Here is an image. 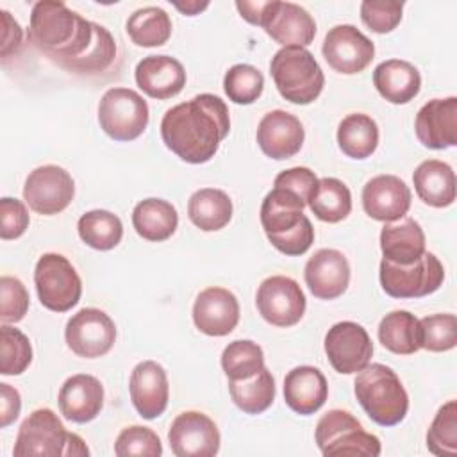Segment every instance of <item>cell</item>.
Segmentation results:
<instances>
[{"mask_svg":"<svg viewBox=\"0 0 457 457\" xmlns=\"http://www.w3.org/2000/svg\"><path fill=\"white\" fill-rule=\"evenodd\" d=\"M77 230L80 239L100 252L112 250L120 245L123 237V225L121 220L104 209L87 211L79 218Z\"/></svg>","mask_w":457,"mask_h":457,"instance_id":"obj_36","label":"cell"},{"mask_svg":"<svg viewBox=\"0 0 457 457\" xmlns=\"http://www.w3.org/2000/svg\"><path fill=\"white\" fill-rule=\"evenodd\" d=\"M270 73L278 93L296 105L314 102L325 86L323 70L314 55L302 46H282L275 52Z\"/></svg>","mask_w":457,"mask_h":457,"instance_id":"obj_5","label":"cell"},{"mask_svg":"<svg viewBox=\"0 0 457 457\" xmlns=\"http://www.w3.org/2000/svg\"><path fill=\"white\" fill-rule=\"evenodd\" d=\"M29 39L59 66L82 57L95 39V23L64 2L41 0L30 12Z\"/></svg>","mask_w":457,"mask_h":457,"instance_id":"obj_2","label":"cell"},{"mask_svg":"<svg viewBox=\"0 0 457 457\" xmlns=\"http://www.w3.org/2000/svg\"><path fill=\"white\" fill-rule=\"evenodd\" d=\"M414 130L420 143L432 150L457 145V98L428 100L416 114Z\"/></svg>","mask_w":457,"mask_h":457,"instance_id":"obj_20","label":"cell"},{"mask_svg":"<svg viewBox=\"0 0 457 457\" xmlns=\"http://www.w3.org/2000/svg\"><path fill=\"white\" fill-rule=\"evenodd\" d=\"M29 291L16 277L0 278V320L2 323H18L29 311Z\"/></svg>","mask_w":457,"mask_h":457,"instance_id":"obj_46","label":"cell"},{"mask_svg":"<svg viewBox=\"0 0 457 457\" xmlns=\"http://www.w3.org/2000/svg\"><path fill=\"white\" fill-rule=\"evenodd\" d=\"M223 89L234 104L248 105L262 95L264 77L252 64H234L223 77Z\"/></svg>","mask_w":457,"mask_h":457,"instance_id":"obj_42","label":"cell"},{"mask_svg":"<svg viewBox=\"0 0 457 457\" xmlns=\"http://www.w3.org/2000/svg\"><path fill=\"white\" fill-rule=\"evenodd\" d=\"M262 29L282 46L305 48L316 36L314 18L302 5L293 2L273 0L271 12Z\"/></svg>","mask_w":457,"mask_h":457,"instance_id":"obj_24","label":"cell"},{"mask_svg":"<svg viewBox=\"0 0 457 457\" xmlns=\"http://www.w3.org/2000/svg\"><path fill=\"white\" fill-rule=\"evenodd\" d=\"M114 453L118 457H159L162 453V445L159 436L152 428L132 425L118 434L114 443Z\"/></svg>","mask_w":457,"mask_h":457,"instance_id":"obj_44","label":"cell"},{"mask_svg":"<svg viewBox=\"0 0 457 457\" xmlns=\"http://www.w3.org/2000/svg\"><path fill=\"white\" fill-rule=\"evenodd\" d=\"M412 182L420 200L430 207L441 209L455 202V171L443 161H423L414 170Z\"/></svg>","mask_w":457,"mask_h":457,"instance_id":"obj_29","label":"cell"},{"mask_svg":"<svg viewBox=\"0 0 457 457\" xmlns=\"http://www.w3.org/2000/svg\"><path fill=\"white\" fill-rule=\"evenodd\" d=\"M373 84L382 98L402 105L414 100L421 89L418 68L402 59H387L373 71Z\"/></svg>","mask_w":457,"mask_h":457,"instance_id":"obj_28","label":"cell"},{"mask_svg":"<svg viewBox=\"0 0 457 457\" xmlns=\"http://www.w3.org/2000/svg\"><path fill=\"white\" fill-rule=\"evenodd\" d=\"M173 5H175L180 12H184L186 16H195V14H200V11L207 9V7H209V2H196V0H191V2H186V4L175 2Z\"/></svg>","mask_w":457,"mask_h":457,"instance_id":"obj_52","label":"cell"},{"mask_svg":"<svg viewBox=\"0 0 457 457\" xmlns=\"http://www.w3.org/2000/svg\"><path fill=\"white\" fill-rule=\"evenodd\" d=\"M129 391L132 405L145 420L161 416L168 407L170 386L164 368L155 361H143L136 364L130 373Z\"/></svg>","mask_w":457,"mask_h":457,"instance_id":"obj_22","label":"cell"},{"mask_svg":"<svg viewBox=\"0 0 457 457\" xmlns=\"http://www.w3.org/2000/svg\"><path fill=\"white\" fill-rule=\"evenodd\" d=\"M255 305L259 314L275 327H293L296 325L305 312V295L296 280L273 275L261 282Z\"/></svg>","mask_w":457,"mask_h":457,"instance_id":"obj_13","label":"cell"},{"mask_svg":"<svg viewBox=\"0 0 457 457\" xmlns=\"http://www.w3.org/2000/svg\"><path fill=\"white\" fill-rule=\"evenodd\" d=\"M362 207L377 221L402 220L411 209V189L396 175H377L362 187Z\"/></svg>","mask_w":457,"mask_h":457,"instance_id":"obj_17","label":"cell"},{"mask_svg":"<svg viewBox=\"0 0 457 457\" xmlns=\"http://www.w3.org/2000/svg\"><path fill=\"white\" fill-rule=\"evenodd\" d=\"M148 104L130 87L107 89L98 104L100 129L114 141H132L148 125Z\"/></svg>","mask_w":457,"mask_h":457,"instance_id":"obj_7","label":"cell"},{"mask_svg":"<svg viewBox=\"0 0 457 457\" xmlns=\"http://www.w3.org/2000/svg\"><path fill=\"white\" fill-rule=\"evenodd\" d=\"M114 59H116L114 37L105 27L95 23V39H93V45L87 48V52L75 61L62 64L61 68L73 73H80V75H95V73L105 71L114 62Z\"/></svg>","mask_w":457,"mask_h":457,"instance_id":"obj_39","label":"cell"},{"mask_svg":"<svg viewBox=\"0 0 457 457\" xmlns=\"http://www.w3.org/2000/svg\"><path fill=\"white\" fill-rule=\"evenodd\" d=\"M193 321L207 336H228L239 321V302L225 287H207L198 293L193 305Z\"/></svg>","mask_w":457,"mask_h":457,"instance_id":"obj_19","label":"cell"},{"mask_svg":"<svg viewBox=\"0 0 457 457\" xmlns=\"http://www.w3.org/2000/svg\"><path fill=\"white\" fill-rule=\"evenodd\" d=\"M318 177L314 175L312 170L305 168V166H296V168H289L280 171L275 177L273 186L275 187H284L291 193H295L298 198H302L307 205L309 200L312 198L316 187H318Z\"/></svg>","mask_w":457,"mask_h":457,"instance_id":"obj_48","label":"cell"},{"mask_svg":"<svg viewBox=\"0 0 457 457\" xmlns=\"http://www.w3.org/2000/svg\"><path fill=\"white\" fill-rule=\"evenodd\" d=\"M445 280L441 261L425 252L412 264L400 266L386 259L380 261V286L393 298H421L432 295Z\"/></svg>","mask_w":457,"mask_h":457,"instance_id":"obj_9","label":"cell"},{"mask_svg":"<svg viewBox=\"0 0 457 457\" xmlns=\"http://www.w3.org/2000/svg\"><path fill=\"white\" fill-rule=\"evenodd\" d=\"M312 214L327 223H337L345 220L352 211V195L345 182L334 177L318 180V187L309 200Z\"/></svg>","mask_w":457,"mask_h":457,"instance_id":"obj_37","label":"cell"},{"mask_svg":"<svg viewBox=\"0 0 457 457\" xmlns=\"http://www.w3.org/2000/svg\"><path fill=\"white\" fill-rule=\"evenodd\" d=\"M325 353L337 373L352 375L370 364L373 343L362 325L339 321L325 334Z\"/></svg>","mask_w":457,"mask_h":457,"instance_id":"obj_14","label":"cell"},{"mask_svg":"<svg viewBox=\"0 0 457 457\" xmlns=\"http://www.w3.org/2000/svg\"><path fill=\"white\" fill-rule=\"evenodd\" d=\"M327 396V378L314 366H296L284 378V400L296 414H314L323 407Z\"/></svg>","mask_w":457,"mask_h":457,"instance_id":"obj_26","label":"cell"},{"mask_svg":"<svg viewBox=\"0 0 457 457\" xmlns=\"http://www.w3.org/2000/svg\"><path fill=\"white\" fill-rule=\"evenodd\" d=\"M29 211L25 204L18 198L4 196L0 200V237L16 239L29 227Z\"/></svg>","mask_w":457,"mask_h":457,"instance_id":"obj_47","label":"cell"},{"mask_svg":"<svg viewBox=\"0 0 457 457\" xmlns=\"http://www.w3.org/2000/svg\"><path fill=\"white\" fill-rule=\"evenodd\" d=\"M307 204L284 187H273L261 205V225L268 241L282 253L303 255L314 243V228L303 214Z\"/></svg>","mask_w":457,"mask_h":457,"instance_id":"obj_3","label":"cell"},{"mask_svg":"<svg viewBox=\"0 0 457 457\" xmlns=\"http://www.w3.org/2000/svg\"><path fill=\"white\" fill-rule=\"evenodd\" d=\"M70 436L71 432L52 409H36L20 425L12 453L16 457L66 455Z\"/></svg>","mask_w":457,"mask_h":457,"instance_id":"obj_10","label":"cell"},{"mask_svg":"<svg viewBox=\"0 0 457 457\" xmlns=\"http://www.w3.org/2000/svg\"><path fill=\"white\" fill-rule=\"evenodd\" d=\"M228 130V109L220 96L211 93L177 104L161 120V137L166 148L189 164L211 161Z\"/></svg>","mask_w":457,"mask_h":457,"instance_id":"obj_1","label":"cell"},{"mask_svg":"<svg viewBox=\"0 0 457 457\" xmlns=\"http://www.w3.org/2000/svg\"><path fill=\"white\" fill-rule=\"evenodd\" d=\"M427 448L437 457L457 455V402H446L427 432Z\"/></svg>","mask_w":457,"mask_h":457,"instance_id":"obj_41","label":"cell"},{"mask_svg":"<svg viewBox=\"0 0 457 457\" xmlns=\"http://www.w3.org/2000/svg\"><path fill=\"white\" fill-rule=\"evenodd\" d=\"M132 225L143 239L161 243L177 230L179 214L168 200L145 198L132 211Z\"/></svg>","mask_w":457,"mask_h":457,"instance_id":"obj_30","label":"cell"},{"mask_svg":"<svg viewBox=\"0 0 457 457\" xmlns=\"http://www.w3.org/2000/svg\"><path fill=\"white\" fill-rule=\"evenodd\" d=\"M20 411H21L20 393L12 386L2 382L0 384V427L2 428L9 427L20 416Z\"/></svg>","mask_w":457,"mask_h":457,"instance_id":"obj_50","label":"cell"},{"mask_svg":"<svg viewBox=\"0 0 457 457\" xmlns=\"http://www.w3.org/2000/svg\"><path fill=\"white\" fill-rule=\"evenodd\" d=\"M125 30L137 46H161L171 36V20L164 9L148 5L129 16Z\"/></svg>","mask_w":457,"mask_h":457,"instance_id":"obj_34","label":"cell"},{"mask_svg":"<svg viewBox=\"0 0 457 457\" xmlns=\"http://www.w3.org/2000/svg\"><path fill=\"white\" fill-rule=\"evenodd\" d=\"M170 448L177 457H212L220 450V430L204 412H180L168 432Z\"/></svg>","mask_w":457,"mask_h":457,"instance_id":"obj_16","label":"cell"},{"mask_svg":"<svg viewBox=\"0 0 457 457\" xmlns=\"http://www.w3.org/2000/svg\"><path fill=\"white\" fill-rule=\"evenodd\" d=\"M59 411L73 423L95 420L104 407V386L87 373H77L64 380L59 389Z\"/></svg>","mask_w":457,"mask_h":457,"instance_id":"obj_23","label":"cell"},{"mask_svg":"<svg viewBox=\"0 0 457 457\" xmlns=\"http://www.w3.org/2000/svg\"><path fill=\"white\" fill-rule=\"evenodd\" d=\"M137 87L150 98L166 100L179 95L186 86V70L175 57L146 55L134 71Z\"/></svg>","mask_w":457,"mask_h":457,"instance_id":"obj_25","label":"cell"},{"mask_svg":"<svg viewBox=\"0 0 457 457\" xmlns=\"http://www.w3.org/2000/svg\"><path fill=\"white\" fill-rule=\"evenodd\" d=\"M316 445L325 457L334 455H380V439L362 428L361 421L348 411L332 409L316 425Z\"/></svg>","mask_w":457,"mask_h":457,"instance_id":"obj_6","label":"cell"},{"mask_svg":"<svg viewBox=\"0 0 457 457\" xmlns=\"http://www.w3.org/2000/svg\"><path fill=\"white\" fill-rule=\"evenodd\" d=\"M228 393L245 414H261L275 400V380L270 370L262 368L246 380H228Z\"/></svg>","mask_w":457,"mask_h":457,"instance_id":"obj_35","label":"cell"},{"mask_svg":"<svg viewBox=\"0 0 457 457\" xmlns=\"http://www.w3.org/2000/svg\"><path fill=\"white\" fill-rule=\"evenodd\" d=\"M305 130L302 121L282 109L270 111L257 127V145L264 155L282 161L296 155L303 145Z\"/></svg>","mask_w":457,"mask_h":457,"instance_id":"obj_18","label":"cell"},{"mask_svg":"<svg viewBox=\"0 0 457 457\" xmlns=\"http://www.w3.org/2000/svg\"><path fill=\"white\" fill-rule=\"evenodd\" d=\"M402 11L403 2L364 0L361 4V20L370 30L377 34H387L395 30L402 21Z\"/></svg>","mask_w":457,"mask_h":457,"instance_id":"obj_45","label":"cell"},{"mask_svg":"<svg viewBox=\"0 0 457 457\" xmlns=\"http://www.w3.org/2000/svg\"><path fill=\"white\" fill-rule=\"evenodd\" d=\"M380 250L386 261L407 266L421 259L425 250V232L412 218L386 223L380 230Z\"/></svg>","mask_w":457,"mask_h":457,"instance_id":"obj_27","label":"cell"},{"mask_svg":"<svg viewBox=\"0 0 457 457\" xmlns=\"http://www.w3.org/2000/svg\"><path fill=\"white\" fill-rule=\"evenodd\" d=\"M309 291L320 300L341 296L350 284V264L343 252L321 248L309 257L303 270Z\"/></svg>","mask_w":457,"mask_h":457,"instance_id":"obj_21","label":"cell"},{"mask_svg":"<svg viewBox=\"0 0 457 457\" xmlns=\"http://www.w3.org/2000/svg\"><path fill=\"white\" fill-rule=\"evenodd\" d=\"M75 196L71 175L55 164H45L32 170L23 186V200L43 216L62 212Z\"/></svg>","mask_w":457,"mask_h":457,"instance_id":"obj_11","label":"cell"},{"mask_svg":"<svg viewBox=\"0 0 457 457\" xmlns=\"http://www.w3.org/2000/svg\"><path fill=\"white\" fill-rule=\"evenodd\" d=\"M230 196L214 187H204L195 191L187 202V216L195 227L204 232H214L228 225L232 220Z\"/></svg>","mask_w":457,"mask_h":457,"instance_id":"obj_31","label":"cell"},{"mask_svg":"<svg viewBox=\"0 0 457 457\" xmlns=\"http://www.w3.org/2000/svg\"><path fill=\"white\" fill-rule=\"evenodd\" d=\"M68 348L84 359L105 355L116 341V325L109 314L95 307L75 312L64 328Z\"/></svg>","mask_w":457,"mask_h":457,"instance_id":"obj_12","label":"cell"},{"mask_svg":"<svg viewBox=\"0 0 457 457\" xmlns=\"http://www.w3.org/2000/svg\"><path fill=\"white\" fill-rule=\"evenodd\" d=\"M421 348L428 352H448L457 345L455 314H430L420 320Z\"/></svg>","mask_w":457,"mask_h":457,"instance_id":"obj_43","label":"cell"},{"mask_svg":"<svg viewBox=\"0 0 457 457\" xmlns=\"http://www.w3.org/2000/svg\"><path fill=\"white\" fill-rule=\"evenodd\" d=\"M221 368L228 380H246L264 368L262 348L250 339H236L221 353Z\"/></svg>","mask_w":457,"mask_h":457,"instance_id":"obj_38","label":"cell"},{"mask_svg":"<svg viewBox=\"0 0 457 457\" xmlns=\"http://www.w3.org/2000/svg\"><path fill=\"white\" fill-rule=\"evenodd\" d=\"M0 14H2V57L9 59L12 54L18 52L23 32L20 23L7 11L2 9Z\"/></svg>","mask_w":457,"mask_h":457,"instance_id":"obj_49","label":"cell"},{"mask_svg":"<svg viewBox=\"0 0 457 457\" xmlns=\"http://www.w3.org/2000/svg\"><path fill=\"white\" fill-rule=\"evenodd\" d=\"M378 341L396 355H411L421 348L420 320L409 311H391L378 323Z\"/></svg>","mask_w":457,"mask_h":457,"instance_id":"obj_32","label":"cell"},{"mask_svg":"<svg viewBox=\"0 0 457 457\" xmlns=\"http://www.w3.org/2000/svg\"><path fill=\"white\" fill-rule=\"evenodd\" d=\"M337 145L352 159L370 157L378 146V127L375 120L364 112L345 116L337 127Z\"/></svg>","mask_w":457,"mask_h":457,"instance_id":"obj_33","label":"cell"},{"mask_svg":"<svg viewBox=\"0 0 457 457\" xmlns=\"http://www.w3.org/2000/svg\"><path fill=\"white\" fill-rule=\"evenodd\" d=\"M236 7L239 11V14L252 25H259V27H264L270 12H271V7H273V0L270 2H246V0H237L236 2Z\"/></svg>","mask_w":457,"mask_h":457,"instance_id":"obj_51","label":"cell"},{"mask_svg":"<svg viewBox=\"0 0 457 457\" xmlns=\"http://www.w3.org/2000/svg\"><path fill=\"white\" fill-rule=\"evenodd\" d=\"M32 362V346L29 337L9 323L0 327V373L21 375Z\"/></svg>","mask_w":457,"mask_h":457,"instance_id":"obj_40","label":"cell"},{"mask_svg":"<svg viewBox=\"0 0 457 457\" xmlns=\"http://www.w3.org/2000/svg\"><path fill=\"white\" fill-rule=\"evenodd\" d=\"M321 54L337 73L355 75L366 70L373 61L375 45L357 27L343 23L327 32Z\"/></svg>","mask_w":457,"mask_h":457,"instance_id":"obj_15","label":"cell"},{"mask_svg":"<svg viewBox=\"0 0 457 457\" xmlns=\"http://www.w3.org/2000/svg\"><path fill=\"white\" fill-rule=\"evenodd\" d=\"M34 284L43 307L66 312L82 295V282L71 262L61 253H43L36 262Z\"/></svg>","mask_w":457,"mask_h":457,"instance_id":"obj_8","label":"cell"},{"mask_svg":"<svg viewBox=\"0 0 457 457\" xmlns=\"http://www.w3.org/2000/svg\"><path fill=\"white\" fill-rule=\"evenodd\" d=\"M353 393L370 420L382 427L403 421L409 411L407 391L398 375L386 364H368L353 382Z\"/></svg>","mask_w":457,"mask_h":457,"instance_id":"obj_4","label":"cell"}]
</instances>
